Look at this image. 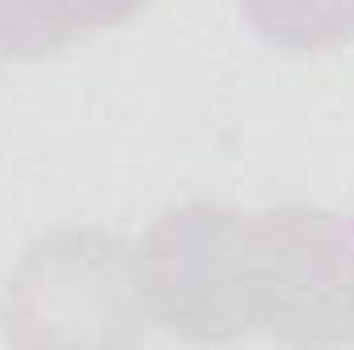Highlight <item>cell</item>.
Listing matches in <instances>:
<instances>
[{"mask_svg":"<svg viewBox=\"0 0 354 350\" xmlns=\"http://www.w3.org/2000/svg\"><path fill=\"white\" fill-rule=\"evenodd\" d=\"M136 276L149 322L181 342L354 347V219L326 206L177 202L136 243Z\"/></svg>","mask_w":354,"mask_h":350,"instance_id":"6da1fadb","label":"cell"},{"mask_svg":"<svg viewBox=\"0 0 354 350\" xmlns=\"http://www.w3.org/2000/svg\"><path fill=\"white\" fill-rule=\"evenodd\" d=\"M149 326L136 243L95 227L33 239L0 288V330L12 347H136Z\"/></svg>","mask_w":354,"mask_h":350,"instance_id":"7a4b0ae2","label":"cell"},{"mask_svg":"<svg viewBox=\"0 0 354 350\" xmlns=\"http://www.w3.org/2000/svg\"><path fill=\"white\" fill-rule=\"evenodd\" d=\"M153 0H0V54L37 62L91 33L120 29Z\"/></svg>","mask_w":354,"mask_h":350,"instance_id":"3957f363","label":"cell"},{"mask_svg":"<svg viewBox=\"0 0 354 350\" xmlns=\"http://www.w3.org/2000/svg\"><path fill=\"white\" fill-rule=\"evenodd\" d=\"M256 37L284 54H326L354 42V0H239Z\"/></svg>","mask_w":354,"mask_h":350,"instance_id":"277c9868","label":"cell"}]
</instances>
